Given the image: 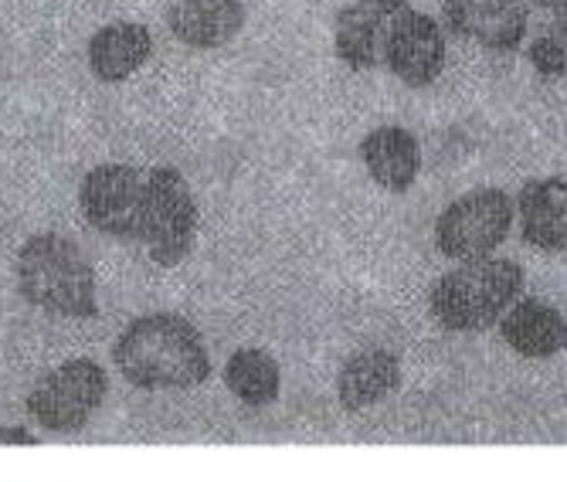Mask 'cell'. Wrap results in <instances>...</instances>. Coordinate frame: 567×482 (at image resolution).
<instances>
[{"mask_svg": "<svg viewBox=\"0 0 567 482\" xmlns=\"http://www.w3.org/2000/svg\"><path fill=\"white\" fill-rule=\"evenodd\" d=\"M401 4L404 0H353V4H347L337 14V28H333L337 59L353 72L378 69L384 28Z\"/></svg>", "mask_w": 567, "mask_h": 482, "instance_id": "8fae6325", "label": "cell"}, {"mask_svg": "<svg viewBox=\"0 0 567 482\" xmlns=\"http://www.w3.org/2000/svg\"><path fill=\"white\" fill-rule=\"evenodd\" d=\"M197 201L184 181L181 171L174 167H150L146 171V211H143V232L140 245H146L150 258L174 269L181 265L197 235Z\"/></svg>", "mask_w": 567, "mask_h": 482, "instance_id": "277c9868", "label": "cell"}, {"mask_svg": "<svg viewBox=\"0 0 567 482\" xmlns=\"http://www.w3.org/2000/svg\"><path fill=\"white\" fill-rule=\"evenodd\" d=\"M517 201L499 187H480L455 197L435 222V245L445 258L473 261L493 255L509 235Z\"/></svg>", "mask_w": 567, "mask_h": 482, "instance_id": "5b68a950", "label": "cell"}, {"mask_svg": "<svg viewBox=\"0 0 567 482\" xmlns=\"http://www.w3.org/2000/svg\"><path fill=\"white\" fill-rule=\"evenodd\" d=\"M530 4H537V8H564L567 0H530Z\"/></svg>", "mask_w": 567, "mask_h": 482, "instance_id": "ffe728a7", "label": "cell"}, {"mask_svg": "<svg viewBox=\"0 0 567 482\" xmlns=\"http://www.w3.org/2000/svg\"><path fill=\"white\" fill-rule=\"evenodd\" d=\"M0 445H34V435L24 432V428H4L0 432Z\"/></svg>", "mask_w": 567, "mask_h": 482, "instance_id": "d6986e66", "label": "cell"}, {"mask_svg": "<svg viewBox=\"0 0 567 482\" xmlns=\"http://www.w3.org/2000/svg\"><path fill=\"white\" fill-rule=\"evenodd\" d=\"M153 55V34L140 21H113L89 38V72L99 82H123Z\"/></svg>", "mask_w": 567, "mask_h": 482, "instance_id": "4fadbf2b", "label": "cell"}, {"mask_svg": "<svg viewBox=\"0 0 567 482\" xmlns=\"http://www.w3.org/2000/svg\"><path fill=\"white\" fill-rule=\"evenodd\" d=\"M360 164L368 167L371 181L391 194L411 191L422 171V146L415 133L404 126H378L357 146Z\"/></svg>", "mask_w": 567, "mask_h": 482, "instance_id": "7c38bea8", "label": "cell"}, {"mask_svg": "<svg viewBox=\"0 0 567 482\" xmlns=\"http://www.w3.org/2000/svg\"><path fill=\"white\" fill-rule=\"evenodd\" d=\"M85 222L120 242H140L146 211V171L130 164H99L79 187Z\"/></svg>", "mask_w": 567, "mask_h": 482, "instance_id": "52a82bcc", "label": "cell"}, {"mask_svg": "<svg viewBox=\"0 0 567 482\" xmlns=\"http://www.w3.org/2000/svg\"><path fill=\"white\" fill-rule=\"evenodd\" d=\"M401 388V363L391 350H360L337 373V394L347 411H364Z\"/></svg>", "mask_w": 567, "mask_h": 482, "instance_id": "2e32d148", "label": "cell"}, {"mask_svg": "<svg viewBox=\"0 0 567 482\" xmlns=\"http://www.w3.org/2000/svg\"><path fill=\"white\" fill-rule=\"evenodd\" d=\"M106 391H110L106 370L89 357H75L55 370H48L31 388L28 411L48 432H79L102 408Z\"/></svg>", "mask_w": 567, "mask_h": 482, "instance_id": "8992f818", "label": "cell"}, {"mask_svg": "<svg viewBox=\"0 0 567 482\" xmlns=\"http://www.w3.org/2000/svg\"><path fill=\"white\" fill-rule=\"evenodd\" d=\"M527 55H530V65L544 79H554V75L567 72V8H560L554 14V21L530 41Z\"/></svg>", "mask_w": 567, "mask_h": 482, "instance_id": "ac0fdd59", "label": "cell"}, {"mask_svg": "<svg viewBox=\"0 0 567 482\" xmlns=\"http://www.w3.org/2000/svg\"><path fill=\"white\" fill-rule=\"evenodd\" d=\"M517 214L524 238L540 252L567 248V181L537 177L517 194Z\"/></svg>", "mask_w": 567, "mask_h": 482, "instance_id": "9a60e30c", "label": "cell"}, {"mask_svg": "<svg viewBox=\"0 0 567 482\" xmlns=\"http://www.w3.org/2000/svg\"><path fill=\"white\" fill-rule=\"evenodd\" d=\"M499 334L520 357L534 360L557 357L567 350V319L540 299L513 302L499 316Z\"/></svg>", "mask_w": 567, "mask_h": 482, "instance_id": "5bb4252c", "label": "cell"}, {"mask_svg": "<svg viewBox=\"0 0 567 482\" xmlns=\"http://www.w3.org/2000/svg\"><path fill=\"white\" fill-rule=\"evenodd\" d=\"M445 59H449L445 28L404 0L384 28L381 65L408 89H425L445 72Z\"/></svg>", "mask_w": 567, "mask_h": 482, "instance_id": "ba28073f", "label": "cell"}, {"mask_svg": "<svg viewBox=\"0 0 567 482\" xmlns=\"http://www.w3.org/2000/svg\"><path fill=\"white\" fill-rule=\"evenodd\" d=\"M225 384L248 408H266L279 398L282 373L272 353L245 347V350H235L231 360L225 363Z\"/></svg>", "mask_w": 567, "mask_h": 482, "instance_id": "e0dca14e", "label": "cell"}, {"mask_svg": "<svg viewBox=\"0 0 567 482\" xmlns=\"http://www.w3.org/2000/svg\"><path fill=\"white\" fill-rule=\"evenodd\" d=\"M14 279H18V293L34 309L69 316V319L99 316L92 261L72 238L59 232L31 235L21 245L14 261Z\"/></svg>", "mask_w": 567, "mask_h": 482, "instance_id": "7a4b0ae2", "label": "cell"}, {"mask_svg": "<svg viewBox=\"0 0 567 482\" xmlns=\"http://www.w3.org/2000/svg\"><path fill=\"white\" fill-rule=\"evenodd\" d=\"M164 21L181 44L212 51L231 44L241 34L248 11L241 0H174L164 11Z\"/></svg>", "mask_w": 567, "mask_h": 482, "instance_id": "30bf717a", "label": "cell"}, {"mask_svg": "<svg viewBox=\"0 0 567 482\" xmlns=\"http://www.w3.org/2000/svg\"><path fill=\"white\" fill-rule=\"evenodd\" d=\"M524 289V269L509 258H473L445 273L432 289V312L445 330H486Z\"/></svg>", "mask_w": 567, "mask_h": 482, "instance_id": "3957f363", "label": "cell"}, {"mask_svg": "<svg viewBox=\"0 0 567 482\" xmlns=\"http://www.w3.org/2000/svg\"><path fill=\"white\" fill-rule=\"evenodd\" d=\"M527 24L524 0H442V28L489 51H517Z\"/></svg>", "mask_w": 567, "mask_h": 482, "instance_id": "9c48e42d", "label": "cell"}, {"mask_svg": "<svg viewBox=\"0 0 567 482\" xmlns=\"http://www.w3.org/2000/svg\"><path fill=\"white\" fill-rule=\"evenodd\" d=\"M113 363L143 391L197 388L208 381L212 357L190 319L177 312H146L116 337Z\"/></svg>", "mask_w": 567, "mask_h": 482, "instance_id": "6da1fadb", "label": "cell"}]
</instances>
